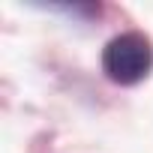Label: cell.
<instances>
[{"instance_id":"1","label":"cell","mask_w":153,"mask_h":153,"mask_svg":"<svg viewBox=\"0 0 153 153\" xmlns=\"http://www.w3.org/2000/svg\"><path fill=\"white\" fill-rule=\"evenodd\" d=\"M153 69V45L144 33L126 30L114 36L102 51V72L114 84H138Z\"/></svg>"}]
</instances>
